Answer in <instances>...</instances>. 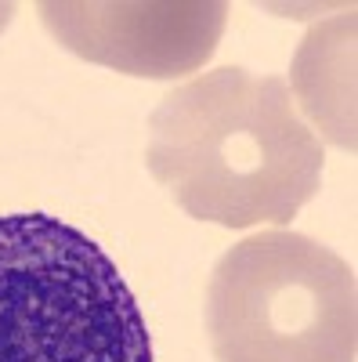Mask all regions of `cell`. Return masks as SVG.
<instances>
[{"label":"cell","instance_id":"obj_1","mask_svg":"<svg viewBox=\"0 0 358 362\" xmlns=\"http://www.w3.org/2000/svg\"><path fill=\"white\" fill-rule=\"evenodd\" d=\"M145 163L174 203L221 228L286 225L322 189V141L279 76L221 66L163 95Z\"/></svg>","mask_w":358,"mask_h":362},{"label":"cell","instance_id":"obj_2","mask_svg":"<svg viewBox=\"0 0 358 362\" xmlns=\"http://www.w3.org/2000/svg\"><path fill=\"white\" fill-rule=\"evenodd\" d=\"M0 362H153L116 261L51 214L0 218Z\"/></svg>","mask_w":358,"mask_h":362},{"label":"cell","instance_id":"obj_3","mask_svg":"<svg viewBox=\"0 0 358 362\" xmlns=\"http://www.w3.org/2000/svg\"><path fill=\"white\" fill-rule=\"evenodd\" d=\"M206 334L217 362H354V268L301 232H257L210 272Z\"/></svg>","mask_w":358,"mask_h":362},{"label":"cell","instance_id":"obj_4","mask_svg":"<svg viewBox=\"0 0 358 362\" xmlns=\"http://www.w3.org/2000/svg\"><path fill=\"white\" fill-rule=\"evenodd\" d=\"M40 18L66 51L116 73L170 80L196 73L221 44V0H44Z\"/></svg>","mask_w":358,"mask_h":362},{"label":"cell","instance_id":"obj_5","mask_svg":"<svg viewBox=\"0 0 358 362\" xmlns=\"http://www.w3.org/2000/svg\"><path fill=\"white\" fill-rule=\"evenodd\" d=\"M293 83L322 134L354 148V15L311 29L297 51Z\"/></svg>","mask_w":358,"mask_h":362}]
</instances>
